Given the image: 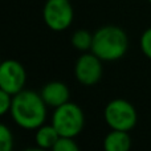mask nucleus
Instances as JSON below:
<instances>
[{
    "label": "nucleus",
    "instance_id": "nucleus-1",
    "mask_svg": "<svg viewBox=\"0 0 151 151\" xmlns=\"http://www.w3.org/2000/svg\"><path fill=\"white\" fill-rule=\"evenodd\" d=\"M13 122L24 130H37L47 121L48 106L40 91L24 89L13 96L9 111Z\"/></svg>",
    "mask_w": 151,
    "mask_h": 151
},
{
    "label": "nucleus",
    "instance_id": "nucleus-2",
    "mask_svg": "<svg viewBox=\"0 0 151 151\" xmlns=\"http://www.w3.org/2000/svg\"><path fill=\"white\" fill-rule=\"evenodd\" d=\"M129 37L121 27L104 25L93 33L91 50L104 63L118 61L127 53Z\"/></svg>",
    "mask_w": 151,
    "mask_h": 151
},
{
    "label": "nucleus",
    "instance_id": "nucleus-3",
    "mask_svg": "<svg viewBox=\"0 0 151 151\" xmlns=\"http://www.w3.org/2000/svg\"><path fill=\"white\" fill-rule=\"evenodd\" d=\"M60 137L76 138L85 127V113L77 104L69 101L56 107L50 121Z\"/></svg>",
    "mask_w": 151,
    "mask_h": 151
},
{
    "label": "nucleus",
    "instance_id": "nucleus-4",
    "mask_svg": "<svg viewBox=\"0 0 151 151\" xmlns=\"http://www.w3.org/2000/svg\"><path fill=\"white\" fill-rule=\"evenodd\" d=\"M104 118L110 130L131 131L138 123V111L130 101L114 98L105 106Z\"/></svg>",
    "mask_w": 151,
    "mask_h": 151
},
{
    "label": "nucleus",
    "instance_id": "nucleus-5",
    "mask_svg": "<svg viewBox=\"0 0 151 151\" xmlns=\"http://www.w3.org/2000/svg\"><path fill=\"white\" fill-rule=\"evenodd\" d=\"M73 19L74 11L70 0H47L42 7V20L53 32L66 31Z\"/></svg>",
    "mask_w": 151,
    "mask_h": 151
},
{
    "label": "nucleus",
    "instance_id": "nucleus-6",
    "mask_svg": "<svg viewBox=\"0 0 151 151\" xmlns=\"http://www.w3.org/2000/svg\"><path fill=\"white\" fill-rule=\"evenodd\" d=\"M104 61L93 52H83L74 64V77L81 85L93 86L99 82L104 73Z\"/></svg>",
    "mask_w": 151,
    "mask_h": 151
},
{
    "label": "nucleus",
    "instance_id": "nucleus-7",
    "mask_svg": "<svg viewBox=\"0 0 151 151\" xmlns=\"http://www.w3.org/2000/svg\"><path fill=\"white\" fill-rule=\"evenodd\" d=\"M27 72L23 64L17 60H4L0 65V89L7 93L15 94L20 93L25 89Z\"/></svg>",
    "mask_w": 151,
    "mask_h": 151
},
{
    "label": "nucleus",
    "instance_id": "nucleus-8",
    "mask_svg": "<svg viewBox=\"0 0 151 151\" xmlns=\"http://www.w3.org/2000/svg\"><path fill=\"white\" fill-rule=\"evenodd\" d=\"M44 102L47 104L48 107H56L69 102L70 99V90L68 85L64 83L63 81H49L47 82L40 90Z\"/></svg>",
    "mask_w": 151,
    "mask_h": 151
},
{
    "label": "nucleus",
    "instance_id": "nucleus-9",
    "mask_svg": "<svg viewBox=\"0 0 151 151\" xmlns=\"http://www.w3.org/2000/svg\"><path fill=\"white\" fill-rule=\"evenodd\" d=\"M104 151H130L131 137L129 131L110 130L104 138Z\"/></svg>",
    "mask_w": 151,
    "mask_h": 151
},
{
    "label": "nucleus",
    "instance_id": "nucleus-10",
    "mask_svg": "<svg viewBox=\"0 0 151 151\" xmlns=\"http://www.w3.org/2000/svg\"><path fill=\"white\" fill-rule=\"evenodd\" d=\"M35 143L37 147H41L45 150H52V147L56 145V142L60 138V134L55 129V126L50 125H42L37 130H35Z\"/></svg>",
    "mask_w": 151,
    "mask_h": 151
},
{
    "label": "nucleus",
    "instance_id": "nucleus-11",
    "mask_svg": "<svg viewBox=\"0 0 151 151\" xmlns=\"http://www.w3.org/2000/svg\"><path fill=\"white\" fill-rule=\"evenodd\" d=\"M70 42L80 52H90L93 45V33H90L86 29H77L73 32L70 37Z\"/></svg>",
    "mask_w": 151,
    "mask_h": 151
},
{
    "label": "nucleus",
    "instance_id": "nucleus-12",
    "mask_svg": "<svg viewBox=\"0 0 151 151\" xmlns=\"http://www.w3.org/2000/svg\"><path fill=\"white\" fill-rule=\"evenodd\" d=\"M13 134L7 125L0 126V151H13Z\"/></svg>",
    "mask_w": 151,
    "mask_h": 151
},
{
    "label": "nucleus",
    "instance_id": "nucleus-13",
    "mask_svg": "<svg viewBox=\"0 0 151 151\" xmlns=\"http://www.w3.org/2000/svg\"><path fill=\"white\" fill-rule=\"evenodd\" d=\"M50 151H81L74 138L69 137H60L56 145L52 147Z\"/></svg>",
    "mask_w": 151,
    "mask_h": 151
},
{
    "label": "nucleus",
    "instance_id": "nucleus-14",
    "mask_svg": "<svg viewBox=\"0 0 151 151\" xmlns=\"http://www.w3.org/2000/svg\"><path fill=\"white\" fill-rule=\"evenodd\" d=\"M139 47H141L142 53H143L149 60H151V27L147 29H145L143 33L141 35Z\"/></svg>",
    "mask_w": 151,
    "mask_h": 151
},
{
    "label": "nucleus",
    "instance_id": "nucleus-15",
    "mask_svg": "<svg viewBox=\"0 0 151 151\" xmlns=\"http://www.w3.org/2000/svg\"><path fill=\"white\" fill-rule=\"evenodd\" d=\"M12 101H13V96L7 91L0 89V114L5 115L7 113L11 111L12 107Z\"/></svg>",
    "mask_w": 151,
    "mask_h": 151
},
{
    "label": "nucleus",
    "instance_id": "nucleus-16",
    "mask_svg": "<svg viewBox=\"0 0 151 151\" xmlns=\"http://www.w3.org/2000/svg\"><path fill=\"white\" fill-rule=\"evenodd\" d=\"M24 151H50V150H45V149H41V147H29V149H25Z\"/></svg>",
    "mask_w": 151,
    "mask_h": 151
},
{
    "label": "nucleus",
    "instance_id": "nucleus-17",
    "mask_svg": "<svg viewBox=\"0 0 151 151\" xmlns=\"http://www.w3.org/2000/svg\"><path fill=\"white\" fill-rule=\"evenodd\" d=\"M147 1H149V3H150V4H151V0H147Z\"/></svg>",
    "mask_w": 151,
    "mask_h": 151
},
{
    "label": "nucleus",
    "instance_id": "nucleus-18",
    "mask_svg": "<svg viewBox=\"0 0 151 151\" xmlns=\"http://www.w3.org/2000/svg\"><path fill=\"white\" fill-rule=\"evenodd\" d=\"M70 1H72V0H70Z\"/></svg>",
    "mask_w": 151,
    "mask_h": 151
}]
</instances>
